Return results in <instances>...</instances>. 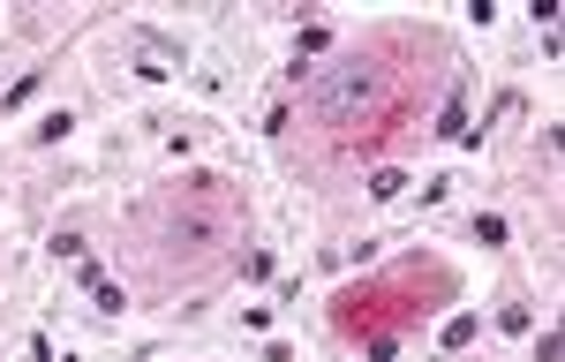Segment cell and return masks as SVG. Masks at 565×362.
<instances>
[{
	"label": "cell",
	"mask_w": 565,
	"mask_h": 362,
	"mask_svg": "<svg viewBox=\"0 0 565 362\" xmlns=\"http://www.w3.org/2000/svg\"><path fill=\"white\" fill-rule=\"evenodd\" d=\"M445 45L430 31H370V39L340 45L302 91V129L309 151L332 167H362L377 159L392 136H407V121L430 106V91L445 84Z\"/></svg>",
	"instance_id": "obj_1"
},
{
	"label": "cell",
	"mask_w": 565,
	"mask_h": 362,
	"mask_svg": "<svg viewBox=\"0 0 565 362\" xmlns=\"http://www.w3.org/2000/svg\"><path fill=\"white\" fill-rule=\"evenodd\" d=\"M452 287H460V279L437 265V257H407V265H392V272H377V279L348 287V295L332 302V324H340L348 340H362L370 362H385L392 340L423 324V310L452 302Z\"/></svg>",
	"instance_id": "obj_3"
},
{
	"label": "cell",
	"mask_w": 565,
	"mask_h": 362,
	"mask_svg": "<svg viewBox=\"0 0 565 362\" xmlns=\"http://www.w3.org/2000/svg\"><path fill=\"white\" fill-rule=\"evenodd\" d=\"M242 226H249V196L226 174H181L136 212V272L151 287H189L234 257Z\"/></svg>",
	"instance_id": "obj_2"
}]
</instances>
